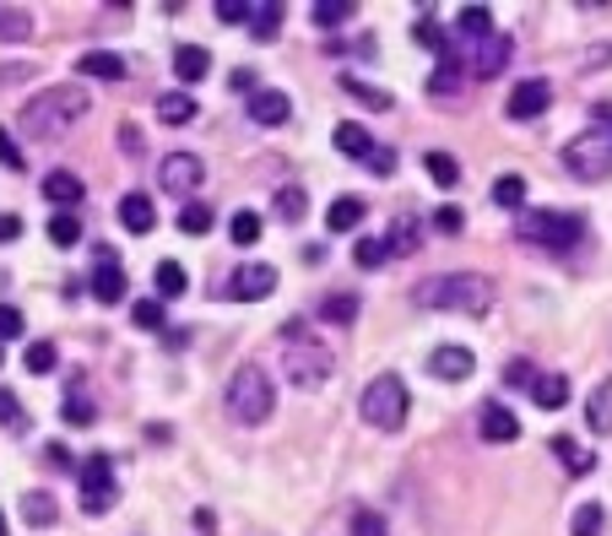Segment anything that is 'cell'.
I'll return each instance as SVG.
<instances>
[{
  "instance_id": "1",
  "label": "cell",
  "mask_w": 612,
  "mask_h": 536,
  "mask_svg": "<svg viewBox=\"0 0 612 536\" xmlns=\"http://www.w3.org/2000/svg\"><path fill=\"white\" fill-rule=\"evenodd\" d=\"M82 120H87V92L66 82V87H43L39 98H28L22 115H17V130L33 136V141H60L71 125Z\"/></svg>"
},
{
  "instance_id": "2",
  "label": "cell",
  "mask_w": 612,
  "mask_h": 536,
  "mask_svg": "<svg viewBox=\"0 0 612 536\" xmlns=\"http://www.w3.org/2000/svg\"><path fill=\"white\" fill-rule=\"evenodd\" d=\"M417 309H440V315H488L493 309V282L483 271H445L412 288Z\"/></svg>"
},
{
  "instance_id": "3",
  "label": "cell",
  "mask_w": 612,
  "mask_h": 536,
  "mask_svg": "<svg viewBox=\"0 0 612 536\" xmlns=\"http://www.w3.org/2000/svg\"><path fill=\"white\" fill-rule=\"evenodd\" d=\"M283 341H287V358H283V374L293 390H320L330 379V353L320 347V341H309V330H304V320H293V326H283Z\"/></svg>"
},
{
  "instance_id": "4",
  "label": "cell",
  "mask_w": 612,
  "mask_h": 536,
  "mask_svg": "<svg viewBox=\"0 0 612 536\" xmlns=\"http://www.w3.org/2000/svg\"><path fill=\"white\" fill-rule=\"evenodd\" d=\"M277 407V390H272V374L260 364H239L234 379H228V417L245 423V428H260Z\"/></svg>"
},
{
  "instance_id": "5",
  "label": "cell",
  "mask_w": 612,
  "mask_h": 536,
  "mask_svg": "<svg viewBox=\"0 0 612 536\" xmlns=\"http://www.w3.org/2000/svg\"><path fill=\"white\" fill-rule=\"evenodd\" d=\"M407 379L402 374H374L364 385V396H358V413H364L368 428H379V434H396L402 423H407Z\"/></svg>"
},
{
  "instance_id": "6",
  "label": "cell",
  "mask_w": 612,
  "mask_h": 536,
  "mask_svg": "<svg viewBox=\"0 0 612 536\" xmlns=\"http://www.w3.org/2000/svg\"><path fill=\"white\" fill-rule=\"evenodd\" d=\"M580 234H585V217H574V211H526L521 217V239L536 249H570L580 245Z\"/></svg>"
},
{
  "instance_id": "7",
  "label": "cell",
  "mask_w": 612,
  "mask_h": 536,
  "mask_svg": "<svg viewBox=\"0 0 612 536\" xmlns=\"http://www.w3.org/2000/svg\"><path fill=\"white\" fill-rule=\"evenodd\" d=\"M564 168H570L574 179H585V185L608 179V173H612L608 136H574V141H564Z\"/></svg>"
},
{
  "instance_id": "8",
  "label": "cell",
  "mask_w": 612,
  "mask_h": 536,
  "mask_svg": "<svg viewBox=\"0 0 612 536\" xmlns=\"http://www.w3.org/2000/svg\"><path fill=\"white\" fill-rule=\"evenodd\" d=\"M115 498H120V488H115V460H109V455H87L82 460V509L87 515H109Z\"/></svg>"
},
{
  "instance_id": "9",
  "label": "cell",
  "mask_w": 612,
  "mask_h": 536,
  "mask_svg": "<svg viewBox=\"0 0 612 536\" xmlns=\"http://www.w3.org/2000/svg\"><path fill=\"white\" fill-rule=\"evenodd\" d=\"M201 179H206V163L196 152H168L164 168H158V185H164L168 196H190Z\"/></svg>"
},
{
  "instance_id": "10",
  "label": "cell",
  "mask_w": 612,
  "mask_h": 536,
  "mask_svg": "<svg viewBox=\"0 0 612 536\" xmlns=\"http://www.w3.org/2000/svg\"><path fill=\"white\" fill-rule=\"evenodd\" d=\"M228 292H234L239 304H260V298H272V292H277V266H266V260H249V266H239V271H234Z\"/></svg>"
},
{
  "instance_id": "11",
  "label": "cell",
  "mask_w": 612,
  "mask_h": 536,
  "mask_svg": "<svg viewBox=\"0 0 612 536\" xmlns=\"http://www.w3.org/2000/svg\"><path fill=\"white\" fill-rule=\"evenodd\" d=\"M547 98H553V87L542 82V77H526V82L510 87V98H504V115H510V120H536V115L547 109Z\"/></svg>"
},
{
  "instance_id": "12",
  "label": "cell",
  "mask_w": 612,
  "mask_h": 536,
  "mask_svg": "<svg viewBox=\"0 0 612 536\" xmlns=\"http://www.w3.org/2000/svg\"><path fill=\"white\" fill-rule=\"evenodd\" d=\"M428 374H434V379H450V385H455V379H472V374H477V353L445 341V347L428 353Z\"/></svg>"
},
{
  "instance_id": "13",
  "label": "cell",
  "mask_w": 612,
  "mask_h": 536,
  "mask_svg": "<svg viewBox=\"0 0 612 536\" xmlns=\"http://www.w3.org/2000/svg\"><path fill=\"white\" fill-rule=\"evenodd\" d=\"M510 54H515V43L504 39V33H488L483 43H472V77H499L504 66H510Z\"/></svg>"
},
{
  "instance_id": "14",
  "label": "cell",
  "mask_w": 612,
  "mask_h": 536,
  "mask_svg": "<svg viewBox=\"0 0 612 536\" xmlns=\"http://www.w3.org/2000/svg\"><path fill=\"white\" fill-rule=\"evenodd\" d=\"M477 428H483V439H488V445H515V439H521V417L510 413L504 401H488L483 417H477Z\"/></svg>"
},
{
  "instance_id": "15",
  "label": "cell",
  "mask_w": 612,
  "mask_h": 536,
  "mask_svg": "<svg viewBox=\"0 0 612 536\" xmlns=\"http://www.w3.org/2000/svg\"><path fill=\"white\" fill-rule=\"evenodd\" d=\"M92 298H98V304H120L125 298V271H120V260H115L109 249H103L98 266H92Z\"/></svg>"
},
{
  "instance_id": "16",
  "label": "cell",
  "mask_w": 612,
  "mask_h": 536,
  "mask_svg": "<svg viewBox=\"0 0 612 536\" xmlns=\"http://www.w3.org/2000/svg\"><path fill=\"white\" fill-rule=\"evenodd\" d=\"M287 115H293L287 92H277V87H255L249 92V120L255 125H287Z\"/></svg>"
},
{
  "instance_id": "17",
  "label": "cell",
  "mask_w": 612,
  "mask_h": 536,
  "mask_svg": "<svg viewBox=\"0 0 612 536\" xmlns=\"http://www.w3.org/2000/svg\"><path fill=\"white\" fill-rule=\"evenodd\" d=\"M336 152H342V158L368 163V158H374V136H368L358 120H342V125H336Z\"/></svg>"
},
{
  "instance_id": "18",
  "label": "cell",
  "mask_w": 612,
  "mask_h": 536,
  "mask_svg": "<svg viewBox=\"0 0 612 536\" xmlns=\"http://www.w3.org/2000/svg\"><path fill=\"white\" fill-rule=\"evenodd\" d=\"M531 401H536L542 413H559V407H570V379H564V374H536V385H531Z\"/></svg>"
},
{
  "instance_id": "19",
  "label": "cell",
  "mask_w": 612,
  "mask_h": 536,
  "mask_svg": "<svg viewBox=\"0 0 612 536\" xmlns=\"http://www.w3.org/2000/svg\"><path fill=\"white\" fill-rule=\"evenodd\" d=\"M455 33L466 43H483L493 33V11L488 6H461V11H455Z\"/></svg>"
},
{
  "instance_id": "20",
  "label": "cell",
  "mask_w": 612,
  "mask_h": 536,
  "mask_svg": "<svg viewBox=\"0 0 612 536\" xmlns=\"http://www.w3.org/2000/svg\"><path fill=\"white\" fill-rule=\"evenodd\" d=\"M553 455L564 460V472H570V477H585V472L596 466V450H585V445L570 439V434H559V439H553Z\"/></svg>"
},
{
  "instance_id": "21",
  "label": "cell",
  "mask_w": 612,
  "mask_h": 536,
  "mask_svg": "<svg viewBox=\"0 0 612 536\" xmlns=\"http://www.w3.org/2000/svg\"><path fill=\"white\" fill-rule=\"evenodd\" d=\"M43 196H49L55 207H77V201H82V179L66 173V168H55V173H43Z\"/></svg>"
},
{
  "instance_id": "22",
  "label": "cell",
  "mask_w": 612,
  "mask_h": 536,
  "mask_svg": "<svg viewBox=\"0 0 612 536\" xmlns=\"http://www.w3.org/2000/svg\"><path fill=\"white\" fill-rule=\"evenodd\" d=\"M206 71H211V54H206L201 43H185V49H174V77H179V82H201Z\"/></svg>"
},
{
  "instance_id": "23",
  "label": "cell",
  "mask_w": 612,
  "mask_h": 536,
  "mask_svg": "<svg viewBox=\"0 0 612 536\" xmlns=\"http://www.w3.org/2000/svg\"><path fill=\"white\" fill-rule=\"evenodd\" d=\"M120 222L130 228V234H152V228H158V207H152L147 196H125V201H120Z\"/></svg>"
},
{
  "instance_id": "24",
  "label": "cell",
  "mask_w": 612,
  "mask_h": 536,
  "mask_svg": "<svg viewBox=\"0 0 612 536\" xmlns=\"http://www.w3.org/2000/svg\"><path fill=\"white\" fill-rule=\"evenodd\" d=\"M585 423H591V434H612V374L591 390V401H585Z\"/></svg>"
},
{
  "instance_id": "25",
  "label": "cell",
  "mask_w": 612,
  "mask_h": 536,
  "mask_svg": "<svg viewBox=\"0 0 612 536\" xmlns=\"http://www.w3.org/2000/svg\"><path fill=\"white\" fill-rule=\"evenodd\" d=\"M249 33L266 43L283 33V0H260V6H249Z\"/></svg>"
},
{
  "instance_id": "26",
  "label": "cell",
  "mask_w": 612,
  "mask_h": 536,
  "mask_svg": "<svg viewBox=\"0 0 612 536\" xmlns=\"http://www.w3.org/2000/svg\"><path fill=\"white\" fill-rule=\"evenodd\" d=\"M77 71H82V77H103V82H120L125 60H120V54H109V49H92V54L77 60Z\"/></svg>"
},
{
  "instance_id": "27",
  "label": "cell",
  "mask_w": 612,
  "mask_h": 536,
  "mask_svg": "<svg viewBox=\"0 0 612 536\" xmlns=\"http://www.w3.org/2000/svg\"><path fill=\"white\" fill-rule=\"evenodd\" d=\"M326 222L336 228V234H353V228L364 222V201H358V196H336L330 211H326Z\"/></svg>"
},
{
  "instance_id": "28",
  "label": "cell",
  "mask_w": 612,
  "mask_h": 536,
  "mask_svg": "<svg viewBox=\"0 0 612 536\" xmlns=\"http://www.w3.org/2000/svg\"><path fill=\"white\" fill-rule=\"evenodd\" d=\"M49 245H55V249H77V245H82V222H77L71 211H55V217H49Z\"/></svg>"
},
{
  "instance_id": "29",
  "label": "cell",
  "mask_w": 612,
  "mask_h": 536,
  "mask_svg": "<svg viewBox=\"0 0 612 536\" xmlns=\"http://www.w3.org/2000/svg\"><path fill=\"white\" fill-rule=\"evenodd\" d=\"M33 33V17L22 6H0V43H22Z\"/></svg>"
},
{
  "instance_id": "30",
  "label": "cell",
  "mask_w": 612,
  "mask_h": 536,
  "mask_svg": "<svg viewBox=\"0 0 612 536\" xmlns=\"http://www.w3.org/2000/svg\"><path fill=\"white\" fill-rule=\"evenodd\" d=\"M158 120L164 125H190L196 120V98H185V92H164V98H158Z\"/></svg>"
},
{
  "instance_id": "31",
  "label": "cell",
  "mask_w": 612,
  "mask_h": 536,
  "mask_svg": "<svg viewBox=\"0 0 612 536\" xmlns=\"http://www.w3.org/2000/svg\"><path fill=\"white\" fill-rule=\"evenodd\" d=\"M320 320H330V326H353V320H358V298H353V292H330L326 304H320Z\"/></svg>"
},
{
  "instance_id": "32",
  "label": "cell",
  "mask_w": 612,
  "mask_h": 536,
  "mask_svg": "<svg viewBox=\"0 0 612 536\" xmlns=\"http://www.w3.org/2000/svg\"><path fill=\"white\" fill-rule=\"evenodd\" d=\"M353 11H358L353 0H315V6H309V17H315V28H342V22H347Z\"/></svg>"
},
{
  "instance_id": "33",
  "label": "cell",
  "mask_w": 612,
  "mask_h": 536,
  "mask_svg": "<svg viewBox=\"0 0 612 536\" xmlns=\"http://www.w3.org/2000/svg\"><path fill=\"white\" fill-rule=\"evenodd\" d=\"M493 201H499V207H526V179H521V173H499V179H493Z\"/></svg>"
},
{
  "instance_id": "34",
  "label": "cell",
  "mask_w": 612,
  "mask_h": 536,
  "mask_svg": "<svg viewBox=\"0 0 612 536\" xmlns=\"http://www.w3.org/2000/svg\"><path fill=\"white\" fill-rule=\"evenodd\" d=\"M304 211H309L304 185H283V190H277V217H283V222H304Z\"/></svg>"
},
{
  "instance_id": "35",
  "label": "cell",
  "mask_w": 612,
  "mask_h": 536,
  "mask_svg": "<svg viewBox=\"0 0 612 536\" xmlns=\"http://www.w3.org/2000/svg\"><path fill=\"white\" fill-rule=\"evenodd\" d=\"M55 515H60V509H55V498H49V494H28V498H22V520H28V526H55Z\"/></svg>"
},
{
  "instance_id": "36",
  "label": "cell",
  "mask_w": 612,
  "mask_h": 536,
  "mask_svg": "<svg viewBox=\"0 0 612 536\" xmlns=\"http://www.w3.org/2000/svg\"><path fill=\"white\" fill-rule=\"evenodd\" d=\"M206 228H211V207H206V201H185V207H179V234L196 239V234H206Z\"/></svg>"
},
{
  "instance_id": "37",
  "label": "cell",
  "mask_w": 612,
  "mask_h": 536,
  "mask_svg": "<svg viewBox=\"0 0 612 536\" xmlns=\"http://www.w3.org/2000/svg\"><path fill=\"white\" fill-rule=\"evenodd\" d=\"M185 288H190L185 266H179V260H164V266H158V298H179Z\"/></svg>"
},
{
  "instance_id": "38",
  "label": "cell",
  "mask_w": 612,
  "mask_h": 536,
  "mask_svg": "<svg viewBox=\"0 0 612 536\" xmlns=\"http://www.w3.org/2000/svg\"><path fill=\"white\" fill-rule=\"evenodd\" d=\"M228 234H234V245H260V234H266V228H260V217H255V211H234V222H228Z\"/></svg>"
},
{
  "instance_id": "39",
  "label": "cell",
  "mask_w": 612,
  "mask_h": 536,
  "mask_svg": "<svg viewBox=\"0 0 612 536\" xmlns=\"http://www.w3.org/2000/svg\"><path fill=\"white\" fill-rule=\"evenodd\" d=\"M423 168H428V173H434V185H445V190H455V185H461V168H455V158H450V152H428V158H423Z\"/></svg>"
},
{
  "instance_id": "40",
  "label": "cell",
  "mask_w": 612,
  "mask_h": 536,
  "mask_svg": "<svg viewBox=\"0 0 612 536\" xmlns=\"http://www.w3.org/2000/svg\"><path fill=\"white\" fill-rule=\"evenodd\" d=\"M347 92H353V98H358V103H364V109H379V115H385V109H391V92H385V87H364L358 82V77H347Z\"/></svg>"
},
{
  "instance_id": "41",
  "label": "cell",
  "mask_w": 612,
  "mask_h": 536,
  "mask_svg": "<svg viewBox=\"0 0 612 536\" xmlns=\"http://www.w3.org/2000/svg\"><path fill=\"white\" fill-rule=\"evenodd\" d=\"M353 260H358L364 271H374V266L391 260V249H385V239H358V245H353Z\"/></svg>"
},
{
  "instance_id": "42",
  "label": "cell",
  "mask_w": 612,
  "mask_h": 536,
  "mask_svg": "<svg viewBox=\"0 0 612 536\" xmlns=\"http://www.w3.org/2000/svg\"><path fill=\"white\" fill-rule=\"evenodd\" d=\"M602 532V504H580L570 520V536H596Z\"/></svg>"
},
{
  "instance_id": "43",
  "label": "cell",
  "mask_w": 612,
  "mask_h": 536,
  "mask_svg": "<svg viewBox=\"0 0 612 536\" xmlns=\"http://www.w3.org/2000/svg\"><path fill=\"white\" fill-rule=\"evenodd\" d=\"M385 249H391V255H407V249H417V222H412V217H402V222L391 228Z\"/></svg>"
},
{
  "instance_id": "44",
  "label": "cell",
  "mask_w": 612,
  "mask_h": 536,
  "mask_svg": "<svg viewBox=\"0 0 612 536\" xmlns=\"http://www.w3.org/2000/svg\"><path fill=\"white\" fill-rule=\"evenodd\" d=\"M33 374H55V341H28V358H22Z\"/></svg>"
},
{
  "instance_id": "45",
  "label": "cell",
  "mask_w": 612,
  "mask_h": 536,
  "mask_svg": "<svg viewBox=\"0 0 612 536\" xmlns=\"http://www.w3.org/2000/svg\"><path fill=\"white\" fill-rule=\"evenodd\" d=\"M130 320H136V326L141 330H164V304H158V298H152V304H147V298H141V304H136V315H130Z\"/></svg>"
},
{
  "instance_id": "46",
  "label": "cell",
  "mask_w": 612,
  "mask_h": 536,
  "mask_svg": "<svg viewBox=\"0 0 612 536\" xmlns=\"http://www.w3.org/2000/svg\"><path fill=\"white\" fill-rule=\"evenodd\" d=\"M92 417H98V407H92V401H87L82 390H77V396L66 401V423H71V428H87Z\"/></svg>"
},
{
  "instance_id": "47",
  "label": "cell",
  "mask_w": 612,
  "mask_h": 536,
  "mask_svg": "<svg viewBox=\"0 0 612 536\" xmlns=\"http://www.w3.org/2000/svg\"><path fill=\"white\" fill-rule=\"evenodd\" d=\"M504 385H521V390H531V385H536V369H531L526 358H510V364H504Z\"/></svg>"
},
{
  "instance_id": "48",
  "label": "cell",
  "mask_w": 612,
  "mask_h": 536,
  "mask_svg": "<svg viewBox=\"0 0 612 536\" xmlns=\"http://www.w3.org/2000/svg\"><path fill=\"white\" fill-rule=\"evenodd\" d=\"M353 536H391V532H385V515L358 509V515H353Z\"/></svg>"
},
{
  "instance_id": "49",
  "label": "cell",
  "mask_w": 612,
  "mask_h": 536,
  "mask_svg": "<svg viewBox=\"0 0 612 536\" xmlns=\"http://www.w3.org/2000/svg\"><path fill=\"white\" fill-rule=\"evenodd\" d=\"M211 11H217V22H228V28H234V22H249V0H217Z\"/></svg>"
},
{
  "instance_id": "50",
  "label": "cell",
  "mask_w": 612,
  "mask_h": 536,
  "mask_svg": "<svg viewBox=\"0 0 612 536\" xmlns=\"http://www.w3.org/2000/svg\"><path fill=\"white\" fill-rule=\"evenodd\" d=\"M28 320H22V309H11V304H0V341H11V336H22Z\"/></svg>"
},
{
  "instance_id": "51",
  "label": "cell",
  "mask_w": 612,
  "mask_h": 536,
  "mask_svg": "<svg viewBox=\"0 0 612 536\" xmlns=\"http://www.w3.org/2000/svg\"><path fill=\"white\" fill-rule=\"evenodd\" d=\"M0 423H6V428H22V423H28V413L17 407V396H11V390H0Z\"/></svg>"
},
{
  "instance_id": "52",
  "label": "cell",
  "mask_w": 612,
  "mask_h": 536,
  "mask_svg": "<svg viewBox=\"0 0 612 536\" xmlns=\"http://www.w3.org/2000/svg\"><path fill=\"white\" fill-rule=\"evenodd\" d=\"M417 43H428V49H440V54H450L445 33H440V28H434V22H428V17H423V22H417Z\"/></svg>"
},
{
  "instance_id": "53",
  "label": "cell",
  "mask_w": 612,
  "mask_h": 536,
  "mask_svg": "<svg viewBox=\"0 0 612 536\" xmlns=\"http://www.w3.org/2000/svg\"><path fill=\"white\" fill-rule=\"evenodd\" d=\"M0 163H6V168H17V173H22V147L11 141V130H0Z\"/></svg>"
},
{
  "instance_id": "54",
  "label": "cell",
  "mask_w": 612,
  "mask_h": 536,
  "mask_svg": "<svg viewBox=\"0 0 612 536\" xmlns=\"http://www.w3.org/2000/svg\"><path fill=\"white\" fill-rule=\"evenodd\" d=\"M461 222H466L461 207H440V211H434V228H440V234H461Z\"/></svg>"
},
{
  "instance_id": "55",
  "label": "cell",
  "mask_w": 612,
  "mask_h": 536,
  "mask_svg": "<svg viewBox=\"0 0 612 536\" xmlns=\"http://www.w3.org/2000/svg\"><path fill=\"white\" fill-rule=\"evenodd\" d=\"M11 239H22V217L17 211H0V245H11Z\"/></svg>"
},
{
  "instance_id": "56",
  "label": "cell",
  "mask_w": 612,
  "mask_h": 536,
  "mask_svg": "<svg viewBox=\"0 0 612 536\" xmlns=\"http://www.w3.org/2000/svg\"><path fill=\"white\" fill-rule=\"evenodd\" d=\"M368 168H374V173H391V168H396V152H391V147H374Z\"/></svg>"
},
{
  "instance_id": "57",
  "label": "cell",
  "mask_w": 612,
  "mask_h": 536,
  "mask_svg": "<svg viewBox=\"0 0 612 536\" xmlns=\"http://www.w3.org/2000/svg\"><path fill=\"white\" fill-rule=\"evenodd\" d=\"M596 125L608 130V147H612V109H596Z\"/></svg>"
},
{
  "instance_id": "58",
  "label": "cell",
  "mask_w": 612,
  "mask_h": 536,
  "mask_svg": "<svg viewBox=\"0 0 612 536\" xmlns=\"http://www.w3.org/2000/svg\"><path fill=\"white\" fill-rule=\"evenodd\" d=\"M0 536H11V526H6V509H0Z\"/></svg>"
},
{
  "instance_id": "59",
  "label": "cell",
  "mask_w": 612,
  "mask_h": 536,
  "mask_svg": "<svg viewBox=\"0 0 612 536\" xmlns=\"http://www.w3.org/2000/svg\"><path fill=\"white\" fill-rule=\"evenodd\" d=\"M0 364H6V347H0Z\"/></svg>"
}]
</instances>
